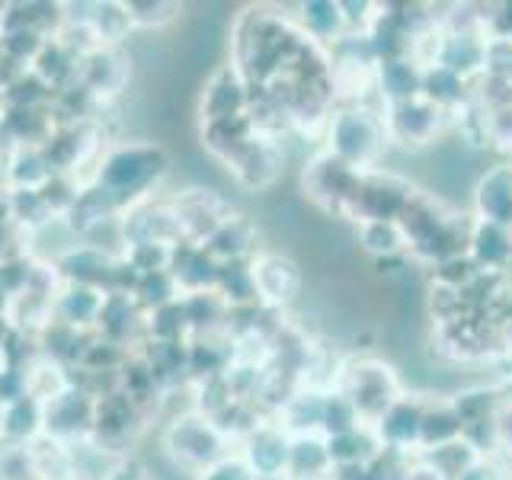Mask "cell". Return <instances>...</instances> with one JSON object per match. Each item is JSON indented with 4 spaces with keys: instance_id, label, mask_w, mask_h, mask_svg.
<instances>
[{
    "instance_id": "obj_1",
    "label": "cell",
    "mask_w": 512,
    "mask_h": 480,
    "mask_svg": "<svg viewBox=\"0 0 512 480\" xmlns=\"http://www.w3.org/2000/svg\"><path fill=\"white\" fill-rule=\"evenodd\" d=\"M388 148L384 119L362 103H349L327 119V154L343 160L356 173L378 170V160Z\"/></svg>"
},
{
    "instance_id": "obj_2",
    "label": "cell",
    "mask_w": 512,
    "mask_h": 480,
    "mask_svg": "<svg viewBox=\"0 0 512 480\" xmlns=\"http://www.w3.org/2000/svg\"><path fill=\"white\" fill-rule=\"evenodd\" d=\"M336 391L359 410V416L368 426H372L397 397H404V388H400L394 368L381 359H352L343 368Z\"/></svg>"
},
{
    "instance_id": "obj_3",
    "label": "cell",
    "mask_w": 512,
    "mask_h": 480,
    "mask_svg": "<svg viewBox=\"0 0 512 480\" xmlns=\"http://www.w3.org/2000/svg\"><path fill=\"white\" fill-rule=\"evenodd\" d=\"M413 186L404 176L388 170H368L359 173V186L352 192L343 218L365 224V221H397L404 215L407 202L413 199Z\"/></svg>"
},
{
    "instance_id": "obj_4",
    "label": "cell",
    "mask_w": 512,
    "mask_h": 480,
    "mask_svg": "<svg viewBox=\"0 0 512 480\" xmlns=\"http://www.w3.org/2000/svg\"><path fill=\"white\" fill-rule=\"evenodd\" d=\"M301 186H304V196H308L314 205L343 215L349 199H352V192H356V186H359V173L352 167H346L343 160H336L333 154L320 151L308 160V164H304Z\"/></svg>"
},
{
    "instance_id": "obj_5",
    "label": "cell",
    "mask_w": 512,
    "mask_h": 480,
    "mask_svg": "<svg viewBox=\"0 0 512 480\" xmlns=\"http://www.w3.org/2000/svg\"><path fill=\"white\" fill-rule=\"evenodd\" d=\"M445 116L439 106H432L423 96L407 103H397V106H384L381 119H384V132H388V141L400 144L407 151H420L426 144H432L439 138Z\"/></svg>"
},
{
    "instance_id": "obj_6",
    "label": "cell",
    "mask_w": 512,
    "mask_h": 480,
    "mask_svg": "<svg viewBox=\"0 0 512 480\" xmlns=\"http://www.w3.org/2000/svg\"><path fill=\"white\" fill-rule=\"evenodd\" d=\"M164 164H167V157L160 148H141V144L119 148L106 157L103 173H100V189L112 202H119L125 189H141L151 176L164 170Z\"/></svg>"
},
{
    "instance_id": "obj_7",
    "label": "cell",
    "mask_w": 512,
    "mask_h": 480,
    "mask_svg": "<svg viewBox=\"0 0 512 480\" xmlns=\"http://www.w3.org/2000/svg\"><path fill=\"white\" fill-rule=\"evenodd\" d=\"M372 432L384 455H420V432H423V404L404 394L384 410L372 423Z\"/></svg>"
},
{
    "instance_id": "obj_8",
    "label": "cell",
    "mask_w": 512,
    "mask_h": 480,
    "mask_svg": "<svg viewBox=\"0 0 512 480\" xmlns=\"http://www.w3.org/2000/svg\"><path fill=\"white\" fill-rule=\"evenodd\" d=\"M253 269V285H256V301L269 304V308H285L301 295V266L292 256L282 253H263L250 263Z\"/></svg>"
},
{
    "instance_id": "obj_9",
    "label": "cell",
    "mask_w": 512,
    "mask_h": 480,
    "mask_svg": "<svg viewBox=\"0 0 512 480\" xmlns=\"http://www.w3.org/2000/svg\"><path fill=\"white\" fill-rule=\"evenodd\" d=\"M170 448L176 458H183L186 464H196V468H212L224 455V436L221 429L205 420V416H186V420H176L170 432Z\"/></svg>"
},
{
    "instance_id": "obj_10",
    "label": "cell",
    "mask_w": 512,
    "mask_h": 480,
    "mask_svg": "<svg viewBox=\"0 0 512 480\" xmlns=\"http://www.w3.org/2000/svg\"><path fill=\"white\" fill-rule=\"evenodd\" d=\"M474 221H490L512 231V164H496L474 183Z\"/></svg>"
},
{
    "instance_id": "obj_11",
    "label": "cell",
    "mask_w": 512,
    "mask_h": 480,
    "mask_svg": "<svg viewBox=\"0 0 512 480\" xmlns=\"http://www.w3.org/2000/svg\"><path fill=\"white\" fill-rule=\"evenodd\" d=\"M288 452H292V436L282 426L253 429L247 442V468L256 480H282L288 477Z\"/></svg>"
},
{
    "instance_id": "obj_12",
    "label": "cell",
    "mask_w": 512,
    "mask_h": 480,
    "mask_svg": "<svg viewBox=\"0 0 512 480\" xmlns=\"http://www.w3.org/2000/svg\"><path fill=\"white\" fill-rule=\"evenodd\" d=\"M375 90L384 100V106L416 100L423 90V61L416 55L378 61L375 64Z\"/></svg>"
},
{
    "instance_id": "obj_13",
    "label": "cell",
    "mask_w": 512,
    "mask_h": 480,
    "mask_svg": "<svg viewBox=\"0 0 512 480\" xmlns=\"http://www.w3.org/2000/svg\"><path fill=\"white\" fill-rule=\"evenodd\" d=\"M468 256L477 272H506L512 266V231L490 221H471Z\"/></svg>"
},
{
    "instance_id": "obj_14",
    "label": "cell",
    "mask_w": 512,
    "mask_h": 480,
    "mask_svg": "<svg viewBox=\"0 0 512 480\" xmlns=\"http://www.w3.org/2000/svg\"><path fill=\"white\" fill-rule=\"evenodd\" d=\"M228 164L237 170L240 183H247L250 189H263L272 186L282 173V154L276 151V144H269L263 138H250L244 148H240Z\"/></svg>"
},
{
    "instance_id": "obj_15",
    "label": "cell",
    "mask_w": 512,
    "mask_h": 480,
    "mask_svg": "<svg viewBox=\"0 0 512 480\" xmlns=\"http://www.w3.org/2000/svg\"><path fill=\"white\" fill-rule=\"evenodd\" d=\"M247 116V90L234 71H218L202 93V119L208 125Z\"/></svg>"
},
{
    "instance_id": "obj_16",
    "label": "cell",
    "mask_w": 512,
    "mask_h": 480,
    "mask_svg": "<svg viewBox=\"0 0 512 480\" xmlns=\"http://www.w3.org/2000/svg\"><path fill=\"white\" fill-rule=\"evenodd\" d=\"M298 10H301L298 16H301V26H304L308 42L333 48L336 42L349 36L340 0H308V4H301Z\"/></svg>"
},
{
    "instance_id": "obj_17",
    "label": "cell",
    "mask_w": 512,
    "mask_h": 480,
    "mask_svg": "<svg viewBox=\"0 0 512 480\" xmlns=\"http://www.w3.org/2000/svg\"><path fill=\"white\" fill-rule=\"evenodd\" d=\"M253 240H256V228L244 215H224V221L208 234L205 250L212 253L218 263H247Z\"/></svg>"
},
{
    "instance_id": "obj_18",
    "label": "cell",
    "mask_w": 512,
    "mask_h": 480,
    "mask_svg": "<svg viewBox=\"0 0 512 480\" xmlns=\"http://www.w3.org/2000/svg\"><path fill=\"white\" fill-rule=\"evenodd\" d=\"M423 100H429L432 106H439L442 112H452L458 106L468 103V80L458 77L455 71L442 68V64L423 61Z\"/></svg>"
},
{
    "instance_id": "obj_19",
    "label": "cell",
    "mask_w": 512,
    "mask_h": 480,
    "mask_svg": "<svg viewBox=\"0 0 512 480\" xmlns=\"http://www.w3.org/2000/svg\"><path fill=\"white\" fill-rule=\"evenodd\" d=\"M333 474V461L324 436H298L288 452V477L298 480H327Z\"/></svg>"
},
{
    "instance_id": "obj_20",
    "label": "cell",
    "mask_w": 512,
    "mask_h": 480,
    "mask_svg": "<svg viewBox=\"0 0 512 480\" xmlns=\"http://www.w3.org/2000/svg\"><path fill=\"white\" fill-rule=\"evenodd\" d=\"M327 452H330L333 468H352V464L368 468V464H375L384 455L372 426H359V429L346 432V436L327 439Z\"/></svg>"
},
{
    "instance_id": "obj_21",
    "label": "cell",
    "mask_w": 512,
    "mask_h": 480,
    "mask_svg": "<svg viewBox=\"0 0 512 480\" xmlns=\"http://www.w3.org/2000/svg\"><path fill=\"white\" fill-rule=\"evenodd\" d=\"M324 407H327V394H320V391H301L295 397H288V404L282 410L285 432L292 439L317 436V432L324 429Z\"/></svg>"
},
{
    "instance_id": "obj_22",
    "label": "cell",
    "mask_w": 512,
    "mask_h": 480,
    "mask_svg": "<svg viewBox=\"0 0 512 480\" xmlns=\"http://www.w3.org/2000/svg\"><path fill=\"white\" fill-rule=\"evenodd\" d=\"M356 237H359V247L375 256V260H397L400 253H407V237L400 231L397 221H365L356 224Z\"/></svg>"
},
{
    "instance_id": "obj_23",
    "label": "cell",
    "mask_w": 512,
    "mask_h": 480,
    "mask_svg": "<svg viewBox=\"0 0 512 480\" xmlns=\"http://www.w3.org/2000/svg\"><path fill=\"white\" fill-rule=\"evenodd\" d=\"M461 439V416L455 413L452 400L445 404H429L423 407V432H420V455L432 452V448L448 445Z\"/></svg>"
},
{
    "instance_id": "obj_24",
    "label": "cell",
    "mask_w": 512,
    "mask_h": 480,
    "mask_svg": "<svg viewBox=\"0 0 512 480\" xmlns=\"http://www.w3.org/2000/svg\"><path fill=\"white\" fill-rule=\"evenodd\" d=\"M416 458H423L426 464H432L442 480H458L464 471H471L477 461H484L464 439L439 445V448H432V452H423V455H416Z\"/></svg>"
},
{
    "instance_id": "obj_25",
    "label": "cell",
    "mask_w": 512,
    "mask_h": 480,
    "mask_svg": "<svg viewBox=\"0 0 512 480\" xmlns=\"http://www.w3.org/2000/svg\"><path fill=\"white\" fill-rule=\"evenodd\" d=\"M218 298L224 304H247L256 301V285H253V269L250 263H221L218 269Z\"/></svg>"
},
{
    "instance_id": "obj_26",
    "label": "cell",
    "mask_w": 512,
    "mask_h": 480,
    "mask_svg": "<svg viewBox=\"0 0 512 480\" xmlns=\"http://www.w3.org/2000/svg\"><path fill=\"white\" fill-rule=\"evenodd\" d=\"M480 77L493 80V84L512 87V36H487L484 42V64H480Z\"/></svg>"
},
{
    "instance_id": "obj_27",
    "label": "cell",
    "mask_w": 512,
    "mask_h": 480,
    "mask_svg": "<svg viewBox=\"0 0 512 480\" xmlns=\"http://www.w3.org/2000/svg\"><path fill=\"white\" fill-rule=\"evenodd\" d=\"M359 426H368L359 410L349 404V400L340 394V391H330L327 394V407H324V439H336V436H346V432L359 429Z\"/></svg>"
},
{
    "instance_id": "obj_28",
    "label": "cell",
    "mask_w": 512,
    "mask_h": 480,
    "mask_svg": "<svg viewBox=\"0 0 512 480\" xmlns=\"http://www.w3.org/2000/svg\"><path fill=\"white\" fill-rule=\"evenodd\" d=\"M202 480H256V474L247 468V461H231V458H221L218 464L205 471Z\"/></svg>"
},
{
    "instance_id": "obj_29",
    "label": "cell",
    "mask_w": 512,
    "mask_h": 480,
    "mask_svg": "<svg viewBox=\"0 0 512 480\" xmlns=\"http://www.w3.org/2000/svg\"><path fill=\"white\" fill-rule=\"evenodd\" d=\"M496 436H500V448H509L512 452V404H503L500 400V407H496Z\"/></svg>"
},
{
    "instance_id": "obj_30",
    "label": "cell",
    "mask_w": 512,
    "mask_h": 480,
    "mask_svg": "<svg viewBox=\"0 0 512 480\" xmlns=\"http://www.w3.org/2000/svg\"><path fill=\"white\" fill-rule=\"evenodd\" d=\"M400 480H442L439 474H436V468L432 464H426L423 458H413L404 471H400Z\"/></svg>"
},
{
    "instance_id": "obj_31",
    "label": "cell",
    "mask_w": 512,
    "mask_h": 480,
    "mask_svg": "<svg viewBox=\"0 0 512 480\" xmlns=\"http://www.w3.org/2000/svg\"><path fill=\"white\" fill-rule=\"evenodd\" d=\"M458 480H503V474H500V468H496L490 458H484V461H477L471 471H464Z\"/></svg>"
}]
</instances>
